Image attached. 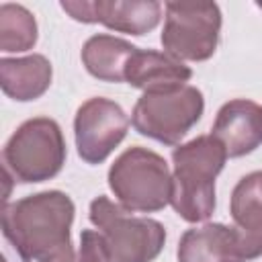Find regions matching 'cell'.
<instances>
[{
	"instance_id": "1",
	"label": "cell",
	"mask_w": 262,
	"mask_h": 262,
	"mask_svg": "<svg viewBox=\"0 0 262 262\" xmlns=\"http://www.w3.org/2000/svg\"><path fill=\"white\" fill-rule=\"evenodd\" d=\"M74 201L61 190H41L2 207V233L20 262H76L72 246Z\"/></svg>"
},
{
	"instance_id": "2",
	"label": "cell",
	"mask_w": 262,
	"mask_h": 262,
	"mask_svg": "<svg viewBox=\"0 0 262 262\" xmlns=\"http://www.w3.org/2000/svg\"><path fill=\"white\" fill-rule=\"evenodd\" d=\"M227 162L225 147L209 133L172 149L170 205L186 223H203L215 213V180Z\"/></svg>"
},
{
	"instance_id": "3",
	"label": "cell",
	"mask_w": 262,
	"mask_h": 262,
	"mask_svg": "<svg viewBox=\"0 0 262 262\" xmlns=\"http://www.w3.org/2000/svg\"><path fill=\"white\" fill-rule=\"evenodd\" d=\"M68 158L63 131L55 119L33 117L16 127L2 147L4 172L14 182L37 184L55 178Z\"/></svg>"
},
{
	"instance_id": "4",
	"label": "cell",
	"mask_w": 262,
	"mask_h": 262,
	"mask_svg": "<svg viewBox=\"0 0 262 262\" xmlns=\"http://www.w3.org/2000/svg\"><path fill=\"white\" fill-rule=\"evenodd\" d=\"M108 188L129 213H156L170 205L172 172L154 149L133 145L108 168Z\"/></svg>"
},
{
	"instance_id": "5",
	"label": "cell",
	"mask_w": 262,
	"mask_h": 262,
	"mask_svg": "<svg viewBox=\"0 0 262 262\" xmlns=\"http://www.w3.org/2000/svg\"><path fill=\"white\" fill-rule=\"evenodd\" d=\"M90 223L102 233L111 262H154L166 244V227L151 217H139L100 194L88 209Z\"/></svg>"
},
{
	"instance_id": "6",
	"label": "cell",
	"mask_w": 262,
	"mask_h": 262,
	"mask_svg": "<svg viewBox=\"0 0 262 262\" xmlns=\"http://www.w3.org/2000/svg\"><path fill=\"white\" fill-rule=\"evenodd\" d=\"M205 96L192 86H180L162 92H143L131 113L133 129L164 145H178L180 139L201 121Z\"/></svg>"
},
{
	"instance_id": "7",
	"label": "cell",
	"mask_w": 262,
	"mask_h": 262,
	"mask_svg": "<svg viewBox=\"0 0 262 262\" xmlns=\"http://www.w3.org/2000/svg\"><path fill=\"white\" fill-rule=\"evenodd\" d=\"M160 35L168 55L180 61H207L221 35V10L215 2H166Z\"/></svg>"
},
{
	"instance_id": "8",
	"label": "cell",
	"mask_w": 262,
	"mask_h": 262,
	"mask_svg": "<svg viewBox=\"0 0 262 262\" xmlns=\"http://www.w3.org/2000/svg\"><path fill=\"white\" fill-rule=\"evenodd\" d=\"M129 117L111 98L94 96L82 102L74 117V139L78 156L86 164H102L129 131Z\"/></svg>"
},
{
	"instance_id": "9",
	"label": "cell",
	"mask_w": 262,
	"mask_h": 262,
	"mask_svg": "<svg viewBox=\"0 0 262 262\" xmlns=\"http://www.w3.org/2000/svg\"><path fill=\"white\" fill-rule=\"evenodd\" d=\"M59 6L78 23H98L133 37L154 31L164 10V4L158 0H63Z\"/></svg>"
},
{
	"instance_id": "10",
	"label": "cell",
	"mask_w": 262,
	"mask_h": 262,
	"mask_svg": "<svg viewBox=\"0 0 262 262\" xmlns=\"http://www.w3.org/2000/svg\"><path fill=\"white\" fill-rule=\"evenodd\" d=\"M211 135L225 147L227 158L252 154L262 143V106L248 98L225 102L217 111Z\"/></svg>"
},
{
	"instance_id": "11",
	"label": "cell",
	"mask_w": 262,
	"mask_h": 262,
	"mask_svg": "<svg viewBox=\"0 0 262 262\" xmlns=\"http://www.w3.org/2000/svg\"><path fill=\"white\" fill-rule=\"evenodd\" d=\"M178 262H246L235 227L205 223L182 233L176 250Z\"/></svg>"
},
{
	"instance_id": "12",
	"label": "cell",
	"mask_w": 262,
	"mask_h": 262,
	"mask_svg": "<svg viewBox=\"0 0 262 262\" xmlns=\"http://www.w3.org/2000/svg\"><path fill=\"white\" fill-rule=\"evenodd\" d=\"M229 213L239 233L246 262L256 260L262 256V170L239 178L231 190Z\"/></svg>"
},
{
	"instance_id": "13",
	"label": "cell",
	"mask_w": 262,
	"mask_h": 262,
	"mask_svg": "<svg viewBox=\"0 0 262 262\" xmlns=\"http://www.w3.org/2000/svg\"><path fill=\"white\" fill-rule=\"evenodd\" d=\"M190 78H192V70L184 61L168 55L166 51H156V49H137L125 70V82L131 88L143 92H162V90L180 88L186 86Z\"/></svg>"
},
{
	"instance_id": "14",
	"label": "cell",
	"mask_w": 262,
	"mask_h": 262,
	"mask_svg": "<svg viewBox=\"0 0 262 262\" xmlns=\"http://www.w3.org/2000/svg\"><path fill=\"white\" fill-rule=\"evenodd\" d=\"M51 78H53L51 61L41 53L0 59L2 92L16 102H31L41 98L49 90Z\"/></svg>"
},
{
	"instance_id": "15",
	"label": "cell",
	"mask_w": 262,
	"mask_h": 262,
	"mask_svg": "<svg viewBox=\"0 0 262 262\" xmlns=\"http://www.w3.org/2000/svg\"><path fill=\"white\" fill-rule=\"evenodd\" d=\"M137 49L139 47H135L127 39H121L108 33H98L86 39V43L82 45L80 57L86 72L92 78L121 84L125 82L127 63Z\"/></svg>"
},
{
	"instance_id": "16",
	"label": "cell",
	"mask_w": 262,
	"mask_h": 262,
	"mask_svg": "<svg viewBox=\"0 0 262 262\" xmlns=\"http://www.w3.org/2000/svg\"><path fill=\"white\" fill-rule=\"evenodd\" d=\"M39 29L35 14L23 4H0V49L4 53H20L35 47Z\"/></svg>"
},
{
	"instance_id": "17",
	"label": "cell",
	"mask_w": 262,
	"mask_h": 262,
	"mask_svg": "<svg viewBox=\"0 0 262 262\" xmlns=\"http://www.w3.org/2000/svg\"><path fill=\"white\" fill-rule=\"evenodd\" d=\"M76 262H111L104 237L98 229H82Z\"/></svg>"
},
{
	"instance_id": "18",
	"label": "cell",
	"mask_w": 262,
	"mask_h": 262,
	"mask_svg": "<svg viewBox=\"0 0 262 262\" xmlns=\"http://www.w3.org/2000/svg\"><path fill=\"white\" fill-rule=\"evenodd\" d=\"M256 6H258V8H260V10H262V2H256Z\"/></svg>"
}]
</instances>
